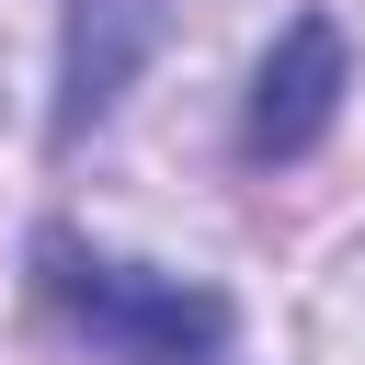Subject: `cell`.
<instances>
[{
  "instance_id": "1",
  "label": "cell",
  "mask_w": 365,
  "mask_h": 365,
  "mask_svg": "<svg viewBox=\"0 0 365 365\" xmlns=\"http://www.w3.org/2000/svg\"><path fill=\"white\" fill-rule=\"evenodd\" d=\"M34 285H46V308L103 365H240V319H228L217 285L160 274V262H125V251H91L80 228H46L34 240Z\"/></svg>"
},
{
  "instance_id": "2",
  "label": "cell",
  "mask_w": 365,
  "mask_h": 365,
  "mask_svg": "<svg viewBox=\"0 0 365 365\" xmlns=\"http://www.w3.org/2000/svg\"><path fill=\"white\" fill-rule=\"evenodd\" d=\"M331 114H342V23H331V11H297V23L274 34L262 80H251L240 148H251V160H308V148L331 137Z\"/></svg>"
},
{
  "instance_id": "3",
  "label": "cell",
  "mask_w": 365,
  "mask_h": 365,
  "mask_svg": "<svg viewBox=\"0 0 365 365\" xmlns=\"http://www.w3.org/2000/svg\"><path fill=\"white\" fill-rule=\"evenodd\" d=\"M160 11L171 0H68V23H57V137H91L125 103V80L160 46Z\"/></svg>"
}]
</instances>
